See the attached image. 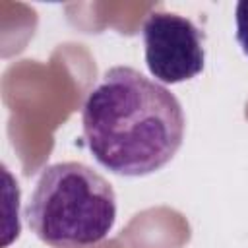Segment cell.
I'll list each match as a JSON object with an SVG mask.
<instances>
[{"label":"cell","instance_id":"1","mask_svg":"<svg viewBox=\"0 0 248 248\" xmlns=\"http://www.w3.org/2000/svg\"><path fill=\"white\" fill-rule=\"evenodd\" d=\"M81 126L101 167L120 176H147L180 149L186 118L167 87L130 66H114L89 91Z\"/></svg>","mask_w":248,"mask_h":248},{"label":"cell","instance_id":"2","mask_svg":"<svg viewBox=\"0 0 248 248\" xmlns=\"http://www.w3.org/2000/svg\"><path fill=\"white\" fill-rule=\"evenodd\" d=\"M31 231L54 248L101 242L116 221V194L110 182L83 163L46 167L25 207Z\"/></svg>","mask_w":248,"mask_h":248},{"label":"cell","instance_id":"3","mask_svg":"<svg viewBox=\"0 0 248 248\" xmlns=\"http://www.w3.org/2000/svg\"><path fill=\"white\" fill-rule=\"evenodd\" d=\"M141 39L145 64L155 79L180 83L196 78L203 70V33L188 17L153 12L143 23Z\"/></svg>","mask_w":248,"mask_h":248},{"label":"cell","instance_id":"4","mask_svg":"<svg viewBox=\"0 0 248 248\" xmlns=\"http://www.w3.org/2000/svg\"><path fill=\"white\" fill-rule=\"evenodd\" d=\"M234 23H236V41L242 46V50L248 54V0L236 4Z\"/></svg>","mask_w":248,"mask_h":248}]
</instances>
